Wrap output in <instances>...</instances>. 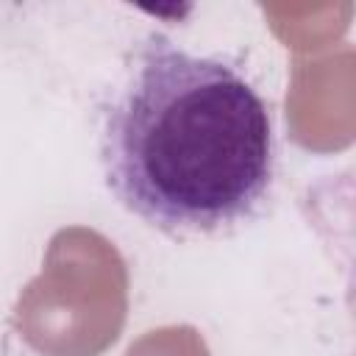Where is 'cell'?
<instances>
[{
    "label": "cell",
    "instance_id": "6da1fadb",
    "mask_svg": "<svg viewBox=\"0 0 356 356\" xmlns=\"http://www.w3.org/2000/svg\"><path fill=\"white\" fill-rule=\"evenodd\" d=\"M100 159L114 197L147 225L220 234L270 195L273 120L234 67L150 33L106 111Z\"/></svg>",
    "mask_w": 356,
    "mask_h": 356
}]
</instances>
